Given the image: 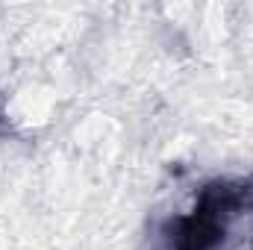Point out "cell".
<instances>
[{
  "mask_svg": "<svg viewBox=\"0 0 253 250\" xmlns=\"http://www.w3.org/2000/svg\"><path fill=\"white\" fill-rule=\"evenodd\" d=\"M245 203V188H230V186H209L197 206L189 215L177 218L171 248L174 250H218L230 218L242 209Z\"/></svg>",
  "mask_w": 253,
  "mask_h": 250,
  "instance_id": "1",
  "label": "cell"
}]
</instances>
